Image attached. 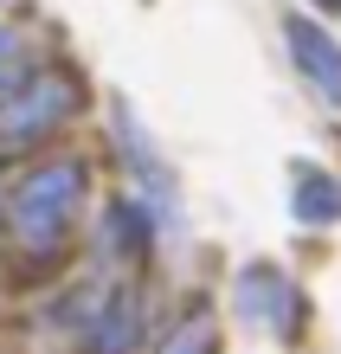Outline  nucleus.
I'll use <instances>...</instances> for the list:
<instances>
[{
    "instance_id": "f03ea898",
    "label": "nucleus",
    "mask_w": 341,
    "mask_h": 354,
    "mask_svg": "<svg viewBox=\"0 0 341 354\" xmlns=\"http://www.w3.org/2000/svg\"><path fill=\"white\" fill-rule=\"evenodd\" d=\"M71 110H77V77L71 71H33V84H19L0 103V142L7 149H26V142L52 136Z\"/></svg>"
},
{
    "instance_id": "6e6552de",
    "label": "nucleus",
    "mask_w": 341,
    "mask_h": 354,
    "mask_svg": "<svg viewBox=\"0 0 341 354\" xmlns=\"http://www.w3.org/2000/svg\"><path fill=\"white\" fill-rule=\"evenodd\" d=\"M212 342H219V335H212V322H206V316H194L174 342H167V354H212Z\"/></svg>"
},
{
    "instance_id": "0eeeda50",
    "label": "nucleus",
    "mask_w": 341,
    "mask_h": 354,
    "mask_svg": "<svg viewBox=\"0 0 341 354\" xmlns=\"http://www.w3.org/2000/svg\"><path fill=\"white\" fill-rule=\"evenodd\" d=\"M19 84H33V58H26V39L13 26H0V103H7Z\"/></svg>"
},
{
    "instance_id": "1a4fd4ad",
    "label": "nucleus",
    "mask_w": 341,
    "mask_h": 354,
    "mask_svg": "<svg viewBox=\"0 0 341 354\" xmlns=\"http://www.w3.org/2000/svg\"><path fill=\"white\" fill-rule=\"evenodd\" d=\"M322 7H341V0H322Z\"/></svg>"
},
{
    "instance_id": "20e7f679",
    "label": "nucleus",
    "mask_w": 341,
    "mask_h": 354,
    "mask_svg": "<svg viewBox=\"0 0 341 354\" xmlns=\"http://www.w3.org/2000/svg\"><path fill=\"white\" fill-rule=\"evenodd\" d=\"M284 39H290V52H296V71H303L309 84L341 110V46H335V32H322L303 13H290L284 19Z\"/></svg>"
},
{
    "instance_id": "7ed1b4c3",
    "label": "nucleus",
    "mask_w": 341,
    "mask_h": 354,
    "mask_svg": "<svg viewBox=\"0 0 341 354\" xmlns=\"http://www.w3.org/2000/svg\"><path fill=\"white\" fill-rule=\"evenodd\" d=\"M232 303H239V316H245L251 328H264V335H296V316H303V303H296L290 277H284V270H270V264L239 270Z\"/></svg>"
},
{
    "instance_id": "423d86ee",
    "label": "nucleus",
    "mask_w": 341,
    "mask_h": 354,
    "mask_svg": "<svg viewBox=\"0 0 341 354\" xmlns=\"http://www.w3.org/2000/svg\"><path fill=\"white\" fill-rule=\"evenodd\" d=\"M296 219L303 225H335L341 219V180L315 174V168H296Z\"/></svg>"
},
{
    "instance_id": "f257e3e1",
    "label": "nucleus",
    "mask_w": 341,
    "mask_h": 354,
    "mask_svg": "<svg viewBox=\"0 0 341 354\" xmlns=\"http://www.w3.org/2000/svg\"><path fill=\"white\" fill-rule=\"evenodd\" d=\"M77 200H84V161H39V168L13 187L7 200V225L26 252H52L58 239L71 232L77 219Z\"/></svg>"
},
{
    "instance_id": "39448f33",
    "label": "nucleus",
    "mask_w": 341,
    "mask_h": 354,
    "mask_svg": "<svg viewBox=\"0 0 341 354\" xmlns=\"http://www.w3.org/2000/svg\"><path fill=\"white\" fill-rule=\"evenodd\" d=\"M136 342H142V297L136 290H116L91 316V354H129Z\"/></svg>"
}]
</instances>
